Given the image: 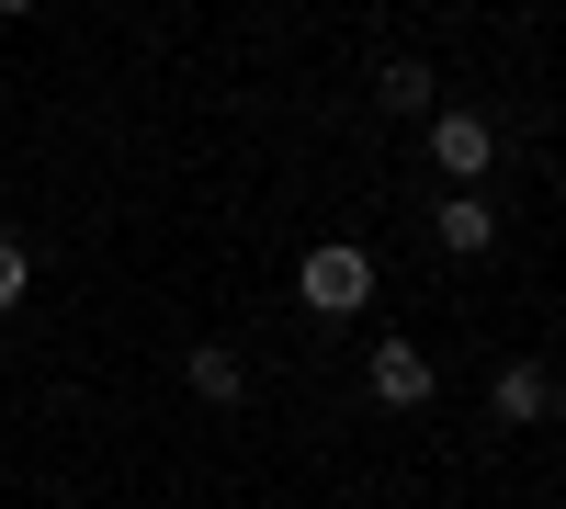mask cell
<instances>
[{"mask_svg":"<svg viewBox=\"0 0 566 509\" xmlns=\"http://www.w3.org/2000/svg\"><path fill=\"white\" fill-rule=\"evenodd\" d=\"M34 12H57V0H0V23H34Z\"/></svg>","mask_w":566,"mask_h":509,"instance_id":"52a82bcc","label":"cell"},{"mask_svg":"<svg viewBox=\"0 0 566 509\" xmlns=\"http://www.w3.org/2000/svg\"><path fill=\"white\" fill-rule=\"evenodd\" d=\"M476 407H488L499 431H555V420H566V385H555L544 351H510V362L476 374Z\"/></svg>","mask_w":566,"mask_h":509,"instance_id":"277c9868","label":"cell"},{"mask_svg":"<svg viewBox=\"0 0 566 509\" xmlns=\"http://www.w3.org/2000/svg\"><path fill=\"white\" fill-rule=\"evenodd\" d=\"M442 374H453V362H442V340H431V329H408V317H397V329H363V396L386 407V420H419V407H442Z\"/></svg>","mask_w":566,"mask_h":509,"instance_id":"6da1fadb","label":"cell"},{"mask_svg":"<svg viewBox=\"0 0 566 509\" xmlns=\"http://www.w3.org/2000/svg\"><path fill=\"white\" fill-rule=\"evenodd\" d=\"M34 284H45V261L12 238V226H0V317H12V306H34Z\"/></svg>","mask_w":566,"mask_h":509,"instance_id":"8992f818","label":"cell"},{"mask_svg":"<svg viewBox=\"0 0 566 509\" xmlns=\"http://www.w3.org/2000/svg\"><path fill=\"white\" fill-rule=\"evenodd\" d=\"M431 261H453V272L510 261V215H499V193H431Z\"/></svg>","mask_w":566,"mask_h":509,"instance_id":"5b68a950","label":"cell"},{"mask_svg":"<svg viewBox=\"0 0 566 509\" xmlns=\"http://www.w3.org/2000/svg\"><path fill=\"white\" fill-rule=\"evenodd\" d=\"M499 148H510L499 103H442L431 125H419V170H431L442 193H488V181H499Z\"/></svg>","mask_w":566,"mask_h":509,"instance_id":"3957f363","label":"cell"},{"mask_svg":"<svg viewBox=\"0 0 566 509\" xmlns=\"http://www.w3.org/2000/svg\"><path fill=\"white\" fill-rule=\"evenodd\" d=\"M283 295H295L306 317H374V295H386V261H374L363 238H306L295 261H283Z\"/></svg>","mask_w":566,"mask_h":509,"instance_id":"7a4b0ae2","label":"cell"}]
</instances>
